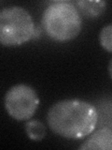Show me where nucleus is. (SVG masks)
I'll return each instance as SVG.
<instances>
[{
  "label": "nucleus",
  "mask_w": 112,
  "mask_h": 150,
  "mask_svg": "<svg viewBox=\"0 0 112 150\" xmlns=\"http://www.w3.org/2000/svg\"><path fill=\"white\" fill-rule=\"evenodd\" d=\"M39 98L34 88L26 84H16L9 88L5 96V108L12 118L28 120L35 115Z\"/></svg>",
  "instance_id": "obj_4"
},
{
  "label": "nucleus",
  "mask_w": 112,
  "mask_h": 150,
  "mask_svg": "<svg viewBox=\"0 0 112 150\" xmlns=\"http://www.w3.org/2000/svg\"><path fill=\"white\" fill-rule=\"evenodd\" d=\"M47 121L54 133L67 139H82L94 130L98 112L85 100H64L50 108Z\"/></svg>",
  "instance_id": "obj_1"
},
{
  "label": "nucleus",
  "mask_w": 112,
  "mask_h": 150,
  "mask_svg": "<svg viewBox=\"0 0 112 150\" xmlns=\"http://www.w3.org/2000/svg\"><path fill=\"white\" fill-rule=\"evenodd\" d=\"M25 132L31 140L39 141L45 137L46 128L40 121L31 120L25 124Z\"/></svg>",
  "instance_id": "obj_7"
},
{
  "label": "nucleus",
  "mask_w": 112,
  "mask_h": 150,
  "mask_svg": "<svg viewBox=\"0 0 112 150\" xmlns=\"http://www.w3.org/2000/svg\"><path fill=\"white\" fill-rule=\"evenodd\" d=\"M99 41L101 46L106 52L112 53V23L106 25L100 32Z\"/></svg>",
  "instance_id": "obj_8"
},
{
  "label": "nucleus",
  "mask_w": 112,
  "mask_h": 150,
  "mask_svg": "<svg viewBox=\"0 0 112 150\" xmlns=\"http://www.w3.org/2000/svg\"><path fill=\"white\" fill-rule=\"evenodd\" d=\"M36 36L34 20L25 8L13 6L0 12V42L4 46H18Z\"/></svg>",
  "instance_id": "obj_3"
},
{
  "label": "nucleus",
  "mask_w": 112,
  "mask_h": 150,
  "mask_svg": "<svg viewBox=\"0 0 112 150\" xmlns=\"http://www.w3.org/2000/svg\"><path fill=\"white\" fill-rule=\"evenodd\" d=\"M42 26L50 39L68 41L81 30V17L78 8L67 1H57L47 7L42 15Z\"/></svg>",
  "instance_id": "obj_2"
},
{
  "label": "nucleus",
  "mask_w": 112,
  "mask_h": 150,
  "mask_svg": "<svg viewBox=\"0 0 112 150\" xmlns=\"http://www.w3.org/2000/svg\"><path fill=\"white\" fill-rule=\"evenodd\" d=\"M80 149L112 150V129L101 128L97 129L81 145Z\"/></svg>",
  "instance_id": "obj_5"
},
{
  "label": "nucleus",
  "mask_w": 112,
  "mask_h": 150,
  "mask_svg": "<svg viewBox=\"0 0 112 150\" xmlns=\"http://www.w3.org/2000/svg\"><path fill=\"white\" fill-rule=\"evenodd\" d=\"M77 8L79 13L88 18H95L105 11L106 3L105 1H77Z\"/></svg>",
  "instance_id": "obj_6"
},
{
  "label": "nucleus",
  "mask_w": 112,
  "mask_h": 150,
  "mask_svg": "<svg viewBox=\"0 0 112 150\" xmlns=\"http://www.w3.org/2000/svg\"><path fill=\"white\" fill-rule=\"evenodd\" d=\"M108 72H109V75H110V77L112 78V59L110 60V62H109V65H108Z\"/></svg>",
  "instance_id": "obj_9"
}]
</instances>
